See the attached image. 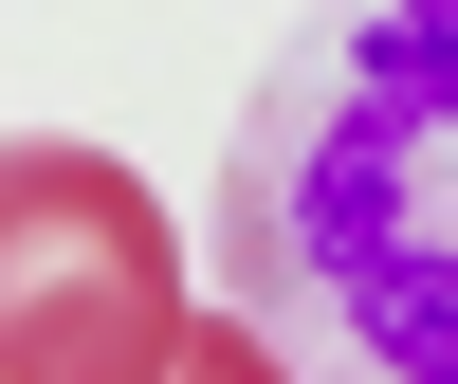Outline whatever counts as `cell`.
Wrapping results in <instances>:
<instances>
[{
    "label": "cell",
    "instance_id": "obj_1",
    "mask_svg": "<svg viewBox=\"0 0 458 384\" xmlns=\"http://www.w3.org/2000/svg\"><path fill=\"white\" fill-rule=\"evenodd\" d=\"M220 312L312 384H458V0H312L220 146Z\"/></svg>",
    "mask_w": 458,
    "mask_h": 384
},
{
    "label": "cell",
    "instance_id": "obj_2",
    "mask_svg": "<svg viewBox=\"0 0 458 384\" xmlns=\"http://www.w3.org/2000/svg\"><path fill=\"white\" fill-rule=\"evenodd\" d=\"M183 238L110 146L0 165V384H165L183 366Z\"/></svg>",
    "mask_w": 458,
    "mask_h": 384
},
{
    "label": "cell",
    "instance_id": "obj_3",
    "mask_svg": "<svg viewBox=\"0 0 458 384\" xmlns=\"http://www.w3.org/2000/svg\"><path fill=\"white\" fill-rule=\"evenodd\" d=\"M165 384H312V366H293V348H276L257 312H202V330H183V366H165Z\"/></svg>",
    "mask_w": 458,
    "mask_h": 384
}]
</instances>
